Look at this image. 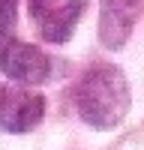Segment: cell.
Wrapping results in <instances>:
<instances>
[{"instance_id":"obj_2","label":"cell","mask_w":144,"mask_h":150,"mask_svg":"<svg viewBox=\"0 0 144 150\" xmlns=\"http://www.w3.org/2000/svg\"><path fill=\"white\" fill-rule=\"evenodd\" d=\"M0 69H3L6 78L18 81V84H39L48 78L51 63H48V57L36 45L6 39L0 45Z\"/></svg>"},{"instance_id":"obj_3","label":"cell","mask_w":144,"mask_h":150,"mask_svg":"<svg viewBox=\"0 0 144 150\" xmlns=\"http://www.w3.org/2000/svg\"><path fill=\"white\" fill-rule=\"evenodd\" d=\"M45 114V99L33 90H9L0 93V129L3 132H30L33 126H39V120Z\"/></svg>"},{"instance_id":"obj_4","label":"cell","mask_w":144,"mask_h":150,"mask_svg":"<svg viewBox=\"0 0 144 150\" xmlns=\"http://www.w3.org/2000/svg\"><path fill=\"white\" fill-rule=\"evenodd\" d=\"M144 0H102V21H99V36L108 48H120L135 21L141 15Z\"/></svg>"},{"instance_id":"obj_7","label":"cell","mask_w":144,"mask_h":150,"mask_svg":"<svg viewBox=\"0 0 144 150\" xmlns=\"http://www.w3.org/2000/svg\"><path fill=\"white\" fill-rule=\"evenodd\" d=\"M27 3H30V12H33V15H36V18H42L54 0H27Z\"/></svg>"},{"instance_id":"obj_1","label":"cell","mask_w":144,"mask_h":150,"mask_svg":"<svg viewBox=\"0 0 144 150\" xmlns=\"http://www.w3.org/2000/svg\"><path fill=\"white\" fill-rule=\"evenodd\" d=\"M75 102L84 123H90L96 129H114L129 114V102H132L126 75L108 63L93 66L78 84Z\"/></svg>"},{"instance_id":"obj_5","label":"cell","mask_w":144,"mask_h":150,"mask_svg":"<svg viewBox=\"0 0 144 150\" xmlns=\"http://www.w3.org/2000/svg\"><path fill=\"white\" fill-rule=\"evenodd\" d=\"M84 6H87V0H66L63 6L57 9H48L45 15L39 18V30L48 42H66L72 30H75V24L81 18Z\"/></svg>"},{"instance_id":"obj_6","label":"cell","mask_w":144,"mask_h":150,"mask_svg":"<svg viewBox=\"0 0 144 150\" xmlns=\"http://www.w3.org/2000/svg\"><path fill=\"white\" fill-rule=\"evenodd\" d=\"M15 3H18V0H0V21H12V15H15Z\"/></svg>"}]
</instances>
